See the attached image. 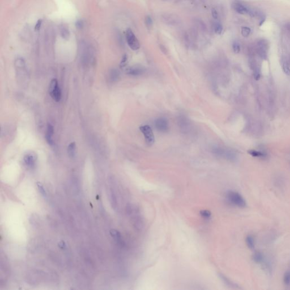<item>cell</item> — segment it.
<instances>
[{
  "label": "cell",
  "mask_w": 290,
  "mask_h": 290,
  "mask_svg": "<svg viewBox=\"0 0 290 290\" xmlns=\"http://www.w3.org/2000/svg\"><path fill=\"white\" fill-rule=\"evenodd\" d=\"M200 214L203 218H205V219H210L212 216L211 212H209V210H201L200 212Z\"/></svg>",
  "instance_id": "484cf974"
},
{
  "label": "cell",
  "mask_w": 290,
  "mask_h": 290,
  "mask_svg": "<svg viewBox=\"0 0 290 290\" xmlns=\"http://www.w3.org/2000/svg\"><path fill=\"white\" fill-rule=\"evenodd\" d=\"M284 31L286 38L288 41H290V22H288L285 24L284 26Z\"/></svg>",
  "instance_id": "603a6c76"
},
{
  "label": "cell",
  "mask_w": 290,
  "mask_h": 290,
  "mask_svg": "<svg viewBox=\"0 0 290 290\" xmlns=\"http://www.w3.org/2000/svg\"><path fill=\"white\" fill-rule=\"evenodd\" d=\"M223 30V27L220 23H217L216 24L215 27V32L217 34H221Z\"/></svg>",
  "instance_id": "f1b7e54d"
},
{
  "label": "cell",
  "mask_w": 290,
  "mask_h": 290,
  "mask_svg": "<svg viewBox=\"0 0 290 290\" xmlns=\"http://www.w3.org/2000/svg\"><path fill=\"white\" fill-rule=\"evenodd\" d=\"M53 133H54V129H53L52 125L48 124L47 126L46 138V141L50 145L53 144V140L52 138Z\"/></svg>",
  "instance_id": "4fadbf2b"
},
{
  "label": "cell",
  "mask_w": 290,
  "mask_h": 290,
  "mask_svg": "<svg viewBox=\"0 0 290 290\" xmlns=\"http://www.w3.org/2000/svg\"><path fill=\"white\" fill-rule=\"evenodd\" d=\"M226 196L229 202L234 206L240 208H244L247 206V202L244 197L238 192L229 191H227Z\"/></svg>",
  "instance_id": "7a4b0ae2"
},
{
  "label": "cell",
  "mask_w": 290,
  "mask_h": 290,
  "mask_svg": "<svg viewBox=\"0 0 290 290\" xmlns=\"http://www.w3.org/2000/svg\"><path fill=\"white\" fill-rule=\"evenodd\" d=\"M37 186H38V189L40 191L41 195H42L43 197H46V193L45 189L44 188L43 185L40 183H37Z\"/></svg>",
  "instance_id": "83f0119b"
},
{
  "label": "cell",
  "mask_w": 290,
  "mask_h": 290,
  "mask_svg": "<svg viewBox=\"0 0 290 290\" xmlns=\"http://www.w3.org/2000/svg\"><path fill=\"white\" fill-rule=\"evenodd\" d=\"M212 17L214 18V19H217V17H218V14H217V11L214 8L212 9Z\"/></svg>",
  "instance_id": "d6a6232c"
},
{
  "label": "cell",
  "mask_w": 290,
  "mask_h": 290,
  "mask_svg": "<svg viewBox=\"0 0 290 290\" xmlns=\"http://www.w3.org/2000/svg\"><path fill=\"white\" fill-rule=\"evenodd\" d=\"M262 264L263 265V267H264L265 270L267 273L271 274L272 272V271H273V264H272V262L270 260H267L265 258Z\"/></svg>",
  "instance_id": "d6986e66"
},
{
  "label": "cell",
  "mask_w": 290,
  "mask_h": 290,
  "mask_svg": "<svg viewBox=\"0 0 290 290\" xmlns=\"http://www.w3.org/2000/svg\"><path fill=\"white\" fill-rule=\"evenodd\" d=\"M126 210L129 217H131L135 228L137 230L142 229L144 227V219L139 208L134 205L128 204Z\"/></svg>",
  "instance_id": "6da1fadb"
},
{
  "label": "cell",
  "mask_w": 290,
  "mask_h": 290,
  "mask_svg": "<svg viewBox=\"0 0 290 290\" xmlns=\"http://www.w3.org/2000/svg\"><path fill=\"white\" fill-rule=\"evenodd\" d=\"M213 152L218 156L224 158L230 161H235L236 160V155L233 151L223 148H215Z\"/></svg>",
  "instance_id": "ba28073f"
},
{
  "label": "cell",
  "mask_w": 290,
  "mask_h": 290,
  "mask_svg": "<svg viewBox=\"0 0 290 290\" xmlns=\"http://www.w3.org/2000/svg\"><path fill=\"white\" fill-rule=\"evenodd\" d=\"M245 242L247 247L250 248V250H252L255 247V238L253 237L252 235H248L245 239Z\"/></svg>",
  "instance_id": "ffe728a7"
},
{
  "label": "cell",
  "mask_w": 290,
  "mask_h": 290,
  "mask_svg": "<svg viewBox=\"0 0 290 290\" xmlns=\"http://www.w3.org/2000/svg\"><path fill=\"white\" fill-rule=\"evenodd\" d=\"M127 60H128V57L127 56L125 55L122 57V60L121 61L120 63V67H124L126 65V62H127Z\"/></svg>",
  "instance_id": "4dcf8cb0"
},
{
  "label": "cell",
  "mask_w": 290,
  "mask_h": 290,
  "mask_svg": "<svg viewBox=\"0 0 290 290\" xmlns=\"http://www.w3.org/2000/svg\"><path fill=\"white\" fill-rule=\"evenodd\" d=\"M49 93L56 102L60 101L61 99V91L60 87L58 85V81L56 79H53L50 83L49 86Z\"/></svg>",
  "instance_id": "277c9868"
},
{
  "label": "cell",
  "mask_w": 290,
  "mask_h": 290,
  "mask_svg": "<svg viewBox=\"0 0 290 290\" xmlns=\"http://www.w3.org/2000/svg\"><path fill=\"white\" fill-rule=\"evenodd\" d=\"M67 154L70 158H74L76 155V142H71L67 148Z\"/></svg>",
  "instance_id": "2e32d148"
},
{
  "label": "cell",
  "mask_w": 290,
  "mask_h": 290,
  "mask_svg": "<svg viewBox=\"0 0 290 290\" xmlns=\"http://www.w3.org/2000/svg\"><path fill=\"white\" fill-rule=\"evenodd\" d=\"M281 64L285 74L290 76V55L283 56L282 57Z\"/></svg>",
  "instance_id": "30bf717a"
},
{
  "label": "cell",
  "mask_w": 290,
  "mask_h": 290,
  "mask_svg": "<svg viewBox=\"0 0 290 290\" xmlns=\"http://www.w3.org/2000/svg\"><path fill=\"white\" fill-rule=\"evenodd\" d=\"M269 43L265 39L258 40L254 46L255 53L262 60H266L267 58Z\"/></svg>",
  "instance_id": "3957f363"
},
{
  "label": "cell",
  "mask_w": 290,
  "mask_h": 290,
  "mask_svg": "<svg viewBox=\"0 0 290 290\" xmlns=\"http://www.w3.org/2000/svg\"><path fill=\"white\" fill-rule=\"evenodd\" d=\"M110 201H111V203H112L113 208L115 209H117V198H116V195H115V193H114L113 191H111V192H110Z\"/></svg>",
  "instance_id": "44dd1931"
},
{
  "label": "cell",
  "mask_w": 290,
  "mask_h": 290,
  "mask_svg": "<svg viewBox=\"0 0 290 290\" xmlns=\"http://www.w3.org/2000/svg\"><path fill=\"white\" fill-rule=\"evenodd\" d=\"M218 276L221 278V280L224 283L226 284L227 286H228V287H232V288H238V286L237 284H235L234 282L231 281L228 278L223 274L219 273Z\"/></svg>",
  "instance_id": "5bb4252c"
},
{
  "label": "cell",
  "mask_w": 290,
  "mask_h": 290,
  "mask_svg": "<svg viewBox=\"0 0 290 290\" xmlns=\"http://www.w3.org/2000/svg\"><path fill=\"white\" fill-rule=\"evenodd\" d=\"M233 8L236 12L240 14H248L251 17L255 18V9H250L240 2H235Z\"/></svg>",
  "instance_id": "52a82bcc"
},
{
  "label": "cell",
  "mask_w": 290,
  "mask_h": 290,
  "mask_svg": "<svg viewBox=\"0 0 290 290\" xmlns=\"http://www.w3.org/2000/svg\"><path fill=\"white\" fill-rule=\"evenodd\" d=\"M24 162L25 164L30 168H32L35 165V163L36 161V155L32 153H30L26 154L23 158Z\"/></svg>",
  "instance_id": "8fae6325"
},
{
  "label": "cell",
  "mask_w": 290,
  "mask_h": 290,
  "mask_svg": "<svg viewBox=\"0 0 290 290\" xmlns=\"http://www.w3.org/2000/svg\"><path fill=\"white\" fill-rule=\"evenodd\" d=\"M232 48L233 51L235 53H239L240 52V44L238 41H234L232 44Z\"/></svg>",
  "instance_id": "4316f807"
},
{
  "label": "cell",
  "mask_w": 290,
  "mask_h": 290,
  "mask_svg": "<svg viewBox=\"0 0 290 290\" xmlns=\"http://www.w3.org/2000/svg\"><path fill=\"white\" fill-rule=\"evenodd\" d=\"M250 32L251 30L248 27H243L241 28V34L244 37L247 38L249 36V35L250 34Z\"/></svg>",
  "instance_id": "cb8c5ba5"
},
{
  "label": "cell",
  "mask_w": 290,
  "mask_h": 290,
  "mask_svg": "<svg viewBox=\"0 0 290 290\" xmlns=\"http://www.w3.org/2000/svg\"><path fill=\"white\" fill-rule=\"evenodd\" d=\"M253 260L257 264H262L265 260V256L261 252H256L253 254Z\"/></svg>",
  "instance_id": "9a60e30c"
},
{
  "label": "cell",
  "mask_w": 290,
  "mask_h": 290,
  "mask_svg": "<svg viewBox=\"0 0 290 290\" xmlns=\"http://www.w3.org/2000/svg\"><path fill=\"white\" fill-rule=\"evenodd\" d=\"M283 282L286 286H289L290 284V270H287L284 273L283 276Z\"/></svg>",
  "instance_id": "7402d4cb"
},
{
  "label": "cell",
  "mask_w": 290,
  "mask_h": 290,
  "mask_svg": "<svg viewBox=\"0 0 290 290\" xmlns=\"http://www.w3.org/2000/svg\"><path fill=\"white\" fill-rule=\"evenodd\" d=\"M139 129L145 137L146 144L149 146L153 145L155 142V137L151 127L148 125H143L140 126Z\"/></svg>",
  "instance_id": "5b68a950"
},
{
  "label": "cell",
  "mask_w": 290,
  "mask_h": 290,
  "mask_svg": "<svg viewBox=\"0 0 290 290\" xmlns=\"http://www.w3.org/2000/svg\"><path fill=\"white\" fill-rule=\"evenodd\" d=\"M76 24H77V27L78 28H81V29L82 26H83V25H82V22L81 21H78Z\"/></svg>",
  "instance_id": "836d02e7"
},
{
  "label": "cell",
  "mask_w": 290,
  "mask_h": 290,
  "mask_svg": "<svg viewBox=\"0 0 290 290\" xmlns=\"http://www.w3.org/2000/svg\"><path fill=\"white\" fill-rule=\"evenodd\" d=\"M61 35L62 37L65 39H68L70 36V33L69 30L67 29L66 27H62L61 29Z\"/></svg>",
  "instance_id": "d4e9b609"
},
{
  "label": "cell",
  "mask_w": 290,
  "mask_h": 290,
  "mask_svg": "<svg viewBox=\"0 0 290 290\" xmlns=\"http://www.w3.org/2000/svg\"><path fill=\"white\" fill-rule=\"evenodd\" d=\"M248 153L252 157L259 158H265L267 157V154L264 151H257L255 150H251L248 151Z\"/></svg>",
  "instance_id": "e0dca14e"
},
{
  "label": "cell",
  "mask_w": 290,
  "mask_h": 290,
  "mask_svg": "<svg viewBox=\"0 0 290 290\" xmlns=\"http://www.w3.org/2000/svg\"><path fill=\"white\" fill-rule=\"evenodd\" d=\"M126 39L128 46L133 51L139 50L140 44L135 35L131 29L127 30L126 31Z\"/></svg>",
  "instance_id": "8992f818"
},
{
  "label": "cell",
  "mask_w": 290,
  "mask_h": 290,
  "mask_svg": "<svg viewBox=\"0 0 290 290\" xmlns=\"http://www.w3.org/2000/svg\"><path fill=\"white\" fill-rule=\"evenodd\" d=\"M155 126L157 130L160 132L165 133L169 130L168 120L164 117H160L157 119L155 121Z\"/></svg>",
  "instance_id": "9c48e42d"
},
{
  "label": "cell",
  "mask_w": 290,
  "mask_h": 290,
  "mask_svg": "<svg viewBox=\"0 0 290 290\" xmlns=\"http://www.w3.org/2000/svg\"><path fill=\"white\" fill-rule=\"evenodd\" d=\"M145 23L148 27H151L153 24V20L150 16H147L145 19Z\"/></svg>",
  "instance_id": "f546056e"
},
{
  "label": "cell",
  "mask_w": 290,
  "mask_h": 290,
  "mask_svg": "<svg viewBox=\"0 0 290 290\" xmlns=\"http://www.w3.org/2000/svg\"><path fill=\"white\" fill-rule=\"evenodd\" d=\"M41 24H42V20H41V19L38 20V21H37V22H36V25H35V30H36V31L39 30L41 28Z\"/></svg>",
  "instance_id": "1f68e13d"
},
{
  "label": "cell",
  "mask_w": 290,
  "mask_h": 290,
  "mask_svg": "<svg viewBox=\"0 0 290 290\" xmlns=\"http://www.w3.org/2000/svg\"><path fill=\"white\" fill-rule=\"evenodd\" d=\"M144 71L145 70L142 67H139V66H134V67H131L130 68H129L126 71V73L131 76H137L143 74Z\"/></svg>",
  "instance_id": "7c38bea8"
},
{
  "label": "cell",
  "mask_w": 290,
  "mask_h": 290,
  "mask_svg": "<svg viewBox=\"0 0 290 290\" xmlns=\"http://www.w3.org/2000/svg\"><path fill=\"white\" fill-rule=\"evenodd\" d=\"M110 235L114 238V239L119 244H122V237L121 234L116 229H112L110 231Z\"/></svg>",
  "instance_id": "ac0fdd59"
}]
</instances>
